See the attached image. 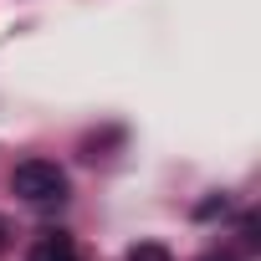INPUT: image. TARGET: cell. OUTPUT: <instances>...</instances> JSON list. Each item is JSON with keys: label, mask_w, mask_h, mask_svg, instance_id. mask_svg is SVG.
I'll return each mask as SVG.
<instances>
[{"label": "cell", "mask_w": 261, "mask_h": 261, "mask_svg": "<svg viewBox=\"0 0 261 261\" xmlns=\"http://www.w3.org/2000/svg\"><path fill=\"white\" fill-rule=\"evenodd\" d=\"M31 261H77V246H72V236L51 230V236H41L31 246Z\"/></svg>", "instance_id": "cell-2"}, {"label": "cell", "mask_w": 261, "mask_h": 261, "mask_svg": "<svg viewBox=\"0 0 261 261\" xmlns=\"http://www.w3.org/2000/svg\"><path fill=\"white\" fill-rule=\"evenodd\" d=\"M11 190H16L21 200H31V205H51V200L67 195V174H62L51 159H26V164H16Z\"/></svg>", "instance_id": "cell-1"}, {"label": "cell", "mask_w": 261, "mask_h": 261, "mask_svg": "<svg viewBox=\"0 0 261 261\" xmlns=\"http://www.w3.org/2000/svg\"><path fill=\"white\" fill-rule=\"evenodd\" d=\"M128 261H174V256H169V246H159V241H139L134 251H128Z\"/></svg>", "instance_id": "cell-3"}, {"label": "cell", "mask_w": 261, "mask_h": 261, "mask_svg": "<svg viewBox=\"0 0 261 261\" xmlns=\"http://www.w3.org/2000/svg\"><path fill=\"white\" fill-rule=\"evenodd\" d=\"M0 251H6V220H0Z\"/></svg>", "instance_id": "cell-4"}, {"label": "cell", "mask_w": 261, "mask_h": 261, "mask_svg": "<svg viewBox=\"0 0 261 261\" xmlns=\"http://www.w3.org/2000/svg\"><path fill=\"white\" fill-rule=\"evenodd\" d=\"M210 261H215V256H210Z\"/></svg>", "instance_id": "cell-5"}]
</instances>
